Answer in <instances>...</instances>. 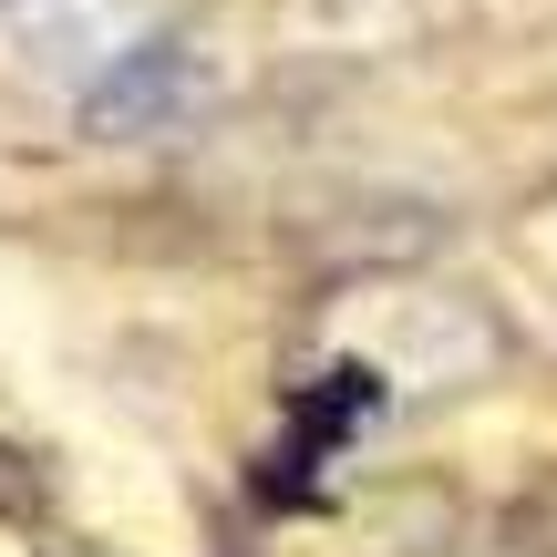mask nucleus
<instances>
[{"label": "nucleus", "mask_w": 557, "mask_h": 557, "mask_svg": "<svg viewBox=\"0 0 557 557\" xmlns=\"http://www.w3.org/2000/svg\"><path fill=\"white\" fill-rule=\"evenodd\" d=\"M135 41H145L135 0H0V73L62 103H83Z\"/></svg>", "instance_id": "f257e3e1"}, {"label": "nucleus", "mask_w": 557, "mask_h": 557, "mask_svg": "<svg viewBox=\"0 0 557 557\" xmlns=\"http://www.w3.org/2000/svg\"><path fill=\"white\" fill-rule=\"evenodd\" d=\"M227 94V73L197 52V41H165V32H145L135 52L114 62V73L83 94V124L94 135H176L186 114H207V103Z\"/></svg>", "instance_id": "f03ea898"}]
</instances>
